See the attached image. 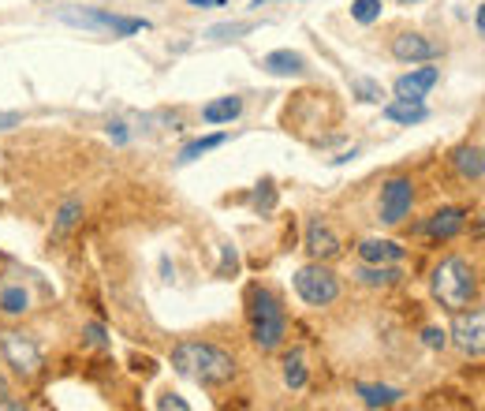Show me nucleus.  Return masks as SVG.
<instances>
[{
  "label": "nucleus",
  "mask_w": 485,
  "mask_h": 411,
  "mask_svg": "<svg viewBox=\"0 0 485 411\" xmlns=\"http://www.w3.org/2000/svg\"><path fill=\"white\" fill-rule=\"evenodd\" d=\"M355 277L363 281V284H373V288H389V284H396V281L404 277V273H399L396 265H370V262H366V265H363V270H358Z\"/></svg>",
  "instance_id": "19"
},
{
  "label": "nucleus",
  "mask_w": 485,
  "mask_h": 411,
  "mask_svg": "<svg viewBox=\"0 0 485 411\" xmlns=\"http://www.w3.org/2000/svg\"><path fill=\"white\" fill-rule=\"evenodd\" d=\"M445 53V46H437L426 34H399L392 38V56L404 60V64H418V60H437Z\"/></svg>",
  "instance_id": "9"
},
{
  "label": "nucleus",
  "mask_w": 485,
  "mask_h": 411,
  "mask_svg": "<svg viewBox=\"0 0 485 411\" xmlns=\"http://www.w3.org/2000/svg\"><path fill=\"white\" fill-rule=\"evenodd\" d=\"M437 79H440V71L437 68H418V71H411V75H399L396 79V97H414V101H422L433 87H437Z\"/></svg>",
  "instance_id": "10"
},
{
  "label": "nucleus",
  "mask_w": 485,
  "mask_h": 411,
  "mask_svg": "<svg viewBox=\"0 0 485 411\" xmlns=\"http://www.w3.org/2000/svg\"><path fill=\"white\" fill-rule=\"evenodd\" d=\"M463 224H467V210H456V206H448V210H440V214H433L430 221H426V236H433V239H452Z\"/></svg>",
  "instance_id": "11"
},
{
  "label": "nucleus",
  "mask_w": 485,
  "mask_h": 411,
  "mask_svg": "<svg viewBox=\"0 0 485 411\" xmlns=\"http://www.w3.org/2000/svg\"><path fill=\"white\" fill-rule=\"evenodd\" d=\"M60 19L71 27H87V30H113V34H138V30H150L146 19H128V15H113V12H101V8H64Z\"/></svg>",
  "instance_id": "4"
},
{
  "label": "nucleus",
  "mask_w": 485,
  "mask_h": 411,
  "mask_svg": "<svg viewBox=\"0 0 485 411\" xmlns=\"http://www.w3.org/2000/svg\"><path fill=\"white\" fill-rule=\"evenodd\" d=\"M30 306V296H27V288H4V292H0V311L4 315H23Z\"/></svg>",
  "instance_id": "22"
},
{
  "label": "nucleus",
  "mask_w": 485,
  "mask_h": 411,
  "mask_svg": "<svg viewBox=\"0 0 485 411\" xmlns=\"http://www.w3.org/2000/svg\"><path fill=\"white\" fill-rule=\"evenodd\" d=\"M224 142H228V135H209V138H195V142H187V147L180 150V161L187 164V161H195V157L209 154V150H217V147H224Z\"/></svg>",
  "instance_id": "21"
},
{
  "label": "nucleus",
  "mask_w": 485,
  "mask_h": 411,
  "mask_svg": "<svg viewBox=\"0 0 485 411\" xmlns=\"http://www.w3.org/2000/svg\"><path fill=\"white\" fill-rule=\"evenodd\" d=\"M250 30H258L255 19H247V23H217V27H209L205 38H213V41H231V38H243Z\"/></svg>",
  "instance_id": "24"
},
{
  "label": "nucleus",
  "mask_w": 485,
  "mask_h": 411,
  "mask_svg": "<svg viewBox=\"0 0 485 411\" xmlns=\"http://www.w3.org/2000/svg\"><path fill=\"white\" fill-rule=\"evenodd\" d=\"M262 68L269 75H303L306 71V60L299 53H291V49H277V53H269L262 60Z\"/></svg>",
  "instance_id": "15"
},
{
  "label": "nucleus",
  "mask_w": 485,
  "mask_h": 411,
  "mask_svg": "<svg viewBox=\"0 0 485 411\" xmlns=\"http://www.w3.org/2000/svg\"><path fill=\"white\" fill-rule=\"evenodd\" d=\"M191 4H202V8H205V4H217V8H221L224 0H191Z\"/></svg>",
  "instance_id": "34"
},
{
  "label": "nucleus",
  "mask_w": 485,
  "mask_h": 411,
  "mask_svg": "<svg viewBox=\"0 0 485 411\" xmlns=\"http://www.w3.org/2000/svg\"><path fill=\"white\" fill-rule=\"evenodd\" d=\"M452 337L456 344L463 348V352H471V356H481V348H485V315L481 311H456V322H452Z\"/></svg>",
  "instance_id": "8"
},
{
  "label": "nucleus",
  "mask_w": 485,
  "mask_h": 411,
  "mask_svg": "<svg viewBox=\"0 0 485 411\" xmlns=\"http://www.w3.org/2000/svg\"><path fill=\"white\" fill-rule=\"evenodd\" d=\"M79 214H82V206L71 198V202H64L60 206V214H56V229H53V239H64L75 224H79Z\"/></svg>",
  "instance_id": "20"
},
{
  "label": "nucleus",
  "mask_w": 485,
  "mask_h": 411,
  "mask_svg": "<svg viewBox=\"0 0 485 411\" xmlns=\"http://www.w3.org/2000/svg\"><path fill=\"white\" fill-rule=\"evenodd\" d=\"M157 407H176V411H187V407H191V404H187V400H180V397H172V393H168V397H161V400H157Z\"/></svg>",
  "instance_id": "29"
},
{
  "label": "nucleus",
  "mask_w": 485,
  "mask_h": 411,
  "mask_svg": "<svg viewBox=\"0 0 485 411\" xmlns=\"http://www.w3.org/2000/svg\"><path fill=\"white\" fill-rule=\"evenodd\" d=\"M399 4H411V0H399Z\"/></svg>",
  "instance_id": "36"
},
{
  "label": "nucleus",
  "mask_w": 485,
  "mask_h": 411,
  "mask_svg": "<svg viewBox=\"0 0 485 411\" xmlns=\"http://www.w3.org/2000/svg\"><path fill=\"white\" fill-rule=\"evenodd\" d=\"M351 15L358 23H377L381 19V0H351Z\"/></svg>",
  "instance_id": "26"
},
{
  "label": "nucleus",
  "mask_w": 485,
  "mask_h": 411,
  "mask_svg": "<svg viewBox=\"0 0 485 411\" xmlns=\"http://www.w3.org/2000/svg\"><path fill=\"white\" fill-rule=\"evenodd\" d=\"M250 322H255V344L272 352L284 340V306L269 288H250Z\"/></svg>",
  "instance_id": "3"
},
{
  "label": "nucleus",
  "mask_w": 485,
  "mask_h": 411,
  "mask_svg": "<svg viewBox=\"0 0 485 411\" xmlns=\"http://www.w3.org/2000/svg\"><path fill=\"white\" fill-rule=\"evenodd\" d=\"M87 340L90 344H105V329L101 325H87Z\"/></svg>",
  "instance_id": "31"
},
{
  "label": "nucleus",
  "mask_w": 485,
  "mask_h": 411,
  "mask_svg": "<svg viewBox=\"0 0 485 411\" xmlns=\"http://www.w3.org/2000/svg\"><path fill=\"white\" fill-rule=\"evenodd\" d=\"M250 202H255V210L269 214L272 206H277V191H272V183H262V188L255 191V198H250Z\"/></svg>",
  "instance_id": "27"
},
{
  "label": "nucleus",
  "mask_w": 485,
  "mask_h": 411,
  "mask_svg": "<svg viewBox=\"0 0 485 411\" xmlns=\"http://www.w3.org/2000/svg\"><path fill=\"white\" fill-rule=\"evenodd\" d=\"M113 135H116V142L128 138V131H123V123H113Z\"/></svg>",
  "instance_id": "33"
},
{
  "label": "nucleus",
  "mask_w": 485,
  "mask_h": 411,
  "mask_svg": "<svg viewBox=\"0 0 485 411\" xmlns=\"http://www.w3.org/2000/svg\"><path fill=\"white\" fill-rule=\"evenodd\" d=\"M452 161H456V169H459V176L463 180H481L485 176V161H481V150L478 147H459L456 154H452Z\"/></svg>",
  "instance_id": "16"
},
{
  "label": "nucleus",
  "mask_w": 485,
  "mask_h": 411,
  "mask_svg": "<svg viewBox=\"0 0 485 411\" xmlns=\"http://www.w3.org/2000/svg\"><path fill=\"white\" fill-rule=\"evenodd\" d=\"M358 258L370 262V265H396L399 258H404V247L392 243V239H366L363 247H358Z\"/></svg>",
  "instance_id": "12"
},
{
  "label": "nucleus",
  "mask_w": 485,
  "mask_h": 411,
  "mask_svg": "<svg viewBox=\"0 0 485 411\" xmlns=\"http://www.w3.org/2000/svg\"><path fill=\"white\" fill-rule=\"evenodd\" d=\"M295 292L310 306H329L340 296V281H336V273L325 270V265H303V270L295 273Z\"/></svg>",
  "instance_id": "5"
},
{
  "label": "nucleus",
  "mask_w": 485,
  "mask_h": 411,
  "mask_svg": "<svg viewBox=\"0 0 485 411\" xmlns=\"http://www.w3.org/2000/svg\"><path fill=\"white\" fill-rule=\"evenodd\" d=\"M284 382H288V389H303L306 385V359H303V352H291L284 359Z\"/></svg>",
  "instance_id": "23"
},
{
  "label": "nucleus",
  "mask_w": 485,
  "mask_h": 411,
  "mask_svg": "<svg viewBox=\"0 0 485 411\" xmlns=\"http://www.w3.org/2000/svg\"><path fill=\"white\" fill-rule=\"evenodd\" d=\"M243 113V101L239 97H217V101H209V105L202 109V120L205 123H231Z\"/></svg>",
  "instance_id": "17"
},
{
  "label": "nucleus",
  "mask_w": 485,
  "mask_h": 411,
  "mask_svg": "<svg viewBox=\"0 0 485 411\" xmlns=\"http://www.w3.org/2000/svg\"><path fill=\"white\" fill-rule=\"evenodd\" d=\"M358 397H363L366 407H392L399 404V389H389V385H358Z\"/></svg>",
  "instance_id": "18"
},
{
  "label": "nucleus",
  "mask_w": 485,
  "mask_h": 411,
  "mask_svg": "<svg viewBox=\"0 0 485 411\" xmlns=\"http://www.w3.org/2000/svg\"><path fill=\"white\" fill-rule=\"evenodd\" d=\"M19 120H23V116H19V113H0V131H12L15 128V123Z\"/></svg>",
  "instance_id": "30"
},
{
  "label": "nucleus",
  "mask_w": 485,
  "mask_h": 411,
  "mask_svg": "<svg viewBox=\"0 0 485 411\" xmlns=\"http://www.w3.org/2000/svg\"><path fill=\"white\" fill-rule=\"evenodd\" d=\"M385 116H389L392 123H407V128H411V123L426 120L430 109L422 105V101H414V97H396V101H389V105H385Z\"/></svg>",
  "instance_id": "14"
},
{
  "label": "nucleus",
  "mask_w": 485,
  "mask_h": 411,
  "mask_svg": "<svg viewBox=\"0 0 485 411\" xmlns=\"http://www.w3.org/2000/svg\"><path fill=\"white\" fill-rule=\"evenodd\" d=\"M236 273V251H231V247H224V265H221V273Z\"/></svg>",
  "instance_id": "32"
},
{
  "label": "nucleus",
  "mask_w": 485,
  "mask_h": 411,
  "mask_svg": "<svg viewBox=\"0 0 485 411\" xmlns=\"http://www.w3.org/2000/svg\"><path fill=\"white\" fill-rule=\"evenodd\" d=\"M411 202H414V183L407 176L389 180L385 191H381V221L385 224H399L411 214Z\"/></svg>",
  "instance_id": "7"
},
{
  "label": "nucleus",
  "mask_w": 485,
  "mask_h": 411,
  "mask_svg": "<svg viewBox=\"0 0 485 411\" xmlns=\"http://www.w3.org/2000/svg\"><path fill=\"white\" fill-rule=\"evenodd\" d=\"M4 397H8V382H4V378H0V400H4Z\"/></svg>",
  "instance_id": "35"
},
{
  "label": "nucleus",
  "mask_w": 485,
  "mask_h": 411,
  "mask_svg": "<svg viewBox=\"0 0 485 411\" xmlns=\"http://www.w3.org/2000/svg\"><path fill=\"white\" fill-rule=\"evenodd\" d=\"M306 251L314 258H336V255H340V239H336L322 221H310V229H306Z\"/></svg>",
  "instance_id": "13"
},
{
  "label": "nucleus",
  "mask_w": 485,
  "mask_h": 411,
  "mask_svg": "<svg viewBox=\"0 0 485 411\" xmlns=\"http://www.w3.org/2000/svg\"><path fill=\"white\" fill-rule=\"evenodd\" d=\"M433 299L445 306V311H463V306H471L474 296H478V273L467 258H445L433 270Z\"/></svg>",
  "instance_id": "2"
},
{
  "label": "nucleus",
  "mask_w": 485,
  "mask_h": 411,
  "mask_svg": "<svg viewBox=\"0 0 485 411\" xmlns=\"http://www.w3.org/2000/svg\"><path fill=\"white\" fill-rule=\"evenodd\" d=\"M422 337H426L430 348H445V344H448V333H440V329H426Z\"/></svg>",
  "instance_id": "28"
},
{
  "label": "nucleus",
  "mask_w": 485,
  "mask_h": 411,
  "mask_svg": "<svg viewBox=\"0 0 485 411\" xmlns=\"http://www.w3.org/2000/svg\"><path fill=\"white\" fill-rule=\"evenodd\" d=\"M0 352L19 378H38L41 374V348L23 333H0Z\"/></svg>",
  "instance_id": "6"
},
{
  "label": "nucleus",
  "mask_w": 485,
  "mask_h": 411,
  "mask_svg": "<svg viewBox=\"0 0 485 411\" xmlns=\"http://www.w3.org/2000/svg\"><path fill=\"white\" fill-rule=\"evenodd\" d=\"M351 94H355L358 101H366V105H377V101L385 97L381 82H373V79H351Z\"/></svg>",
  "instance_id": "25"
},
{
  "label": "nucleus",
  "mask_w": 485,
  "mask_h": 411,
  "mask_svg": "<svg viewBox=\"0 0 485 411\" xmlns=\"http://www.w3.org/2000/svg\"><path fill=\"white\" fill-rule=\"evenodd\" d=\"M172 366L183 378H195L198 385H228L236 378V359L217 344H202V340H183L172 352Z\"/></svg>",
  "instance_id": "1"
}]
</instances>
